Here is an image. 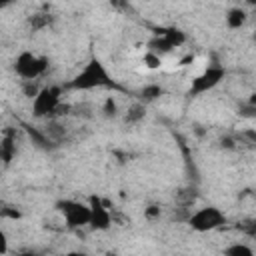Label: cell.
I'll return each instance as SVG.
<instances>
[{
    "label": "cell",
    "instance_id": "cell-1",
    "mask_svg": "<svg viewBox=\"0 0 256 256\" xmlns=\"http://www.w3.org/2000/svg\"><path fill=\"white\" fill-rule=\"evenodd\" d=\"M68 86L74 88V90H84V92H86V90H94V88L114 86V80H112V76H110L106 64H104L100 58L92 56V58L84 64V68L70 80Z\"/></svg>",
    "mask_w": 256,
    "mask_h": 256
},
{
    "label": "cell",
    "instance_id": "cell-2",
    "mask_svg": "<svg viewBox=\"0 0 256 256\" xmlns=\"http://www.w3.org/2000/svg\"><path fill=\"white\" fill-rule=\"evenodd\" d=\"M48 58L46 56H38L30 50H24L16 56L14 60V72L24 80V82H34L36 78H40L46 70H48Z\"/></svg>",
    "mask_w": 256,
    "mask_h": 256
},
{
    "label": "cell",
    "instance_id": "cell-3",
    "mask_svg": "<svg viewBox=\"0 0 256 256\" xmlns=\"http://www.w3.org/2000/svg\"><path fill=\"white\" fill-rule=\"evenodd\" d=\"M224 78H226V68L220 66V64H210L198 76L192 78V84L188 88V96L190 98H196L200 94H206V92L214 90Z\"/></svg>",
    "mask_w": 256,
    "mask_h": 256
},
{
    "label": "cell",
    "instance_id": "cell-4",
    "mask_svg": "<svg viewBox=\"0 0 256 256\" xmlns=\"http://www.w3.org/2000/svg\"><path fill=\"white\" fill-rule=\"evenodd\" d=\"M62 88L60 86H44L32 100V116L34 118H48L54 116L60 106Z\"/></svg>",
    "mask_w": 256,
    "mask_h": 256
},
{
    "label": "cell",
    "instance_id": "cell-5",
    "mask_svg": "<svg viewBox=\"0 0 256 256\" xmlns=\"http://www.w3.org/2000/svg\"><path fill=\"white\" fill-rule=\"evenodd\" d=\"M188 224L196 232H210L226 224V214L216 206H204L188 218Z\"/></svg>",
    "mask_w": 256,
    "mask_h": 256
},
{
    "label": "cell",
    "instance_id": "cell-6",
    "mask_svg": "<svg viewBox=\"0 0 256 256\" xmlns=\"http://www.w3.org/2000/svg\"><path fill=\"white\" fill-rule=\"evenodd\" d=\"M56 210L64 216V222L68 228H82L90 222V208L84 202L78 200H58Z\"/></svg>",
    "mask_w": 256,
    "mask_h": 256
},
{
    "label": "cell",
    "instance_id": "cell-7",
    "mask_svg": "<svg viewBox=\"0 0 256 256\" xmlns=\"http://www.w3.org/2000/svg\"><path fill=\"white\" fill-rule=\"evenodd\" d=\"M88 208H90V222L88 226H92L94 230H108L112 224V216L104 204V200L96 194H92L88 198Z\"/></svg>",
    "mask_w": 256,
    "mask_h": 256
},
{
    "label": "cell",
    "instance_id": "cell-8",
    "mask_svg": "<svg viewBox=\"0 0 256 256\" xmlns=\"http://www.w3.org/2000/svg\"><path fill=\"white\" fill-rule=\"evenodd\" d=\"M52 22H54V16L48 14V12H36V14L26 18V24H28V28L32 32H40V30L52 26Z\"/></svg>",
    "mask_w": 256,
    "mask_h": 256
},
{
    "label": "cell",
    "instance_id": "cell-9",
    "mask_svg": "<svg viewBox=\"0 0 256 256\" xmlns=\"http://www.w3.org/2000/svg\"><path fill=\"white\" fill-rule=\"evenodd\" d=\"M246 20H248V12H246L244 8H240V6H234V8H230V10L226 12V24H228V28H232V30L242 28V26L246 24Z\"/></svg>",
    "mask_w": 256,
    "mask_h": 256
},
{
    "label": "cell",
    "instance_id": "cell-10",
    "mask_svg": "<svg viewBox=\"0 0 256 256\" xmlns=\"http://www.w3.org/2000/svg\"><path fill=\"white\" fill-rule=\"evenodd\" d=\"M164 96V88L160 84H146L144 88H140L138 92V98H140V104H150V102H156L158 98Z\"/></svg>",
    "mask_w": 256,
    "mask_h": 256
},
{
    "label": "cell",
    "instance_id": "cell-11",
    "mask_svg": "<svg viewBox=\"0 0 256 256\" xmlns=\"http://www.w3.org/2000/svg\"><path fill=\"white\" fill-rule=\"evenodd\" d=\"M158 36H164V38L170 42L172 48H178V46H182V44L186 42V34H184L180 28H174V26L158 30Z\"/></svg>",
    "mask_w": 256,
    "mask_h": 256
},
{
    "label": "cell",
    "instance_id": "cell-12",
    "mask_svg": "<svg viewBox=\"0 0 256 256\" xmlns=\"http://www.w3.org/2000/svg\"><path fill=\"white\" fill-rule=\"evenodd\" d=\"M174 48L170 46V42L164 38V36H154L150 42H148V52H152V54H156V56H164V54H168V52H172Z\"/></svg>",
    "mask_w": 256,
    "mask_h": 256
},
{
    "label": "cell",
    "instance_id": "cell-13",
    "mask_svg": "<svg viewBox=\"0 0 256 256\" xmlns=\"http://www.w3.org/2000/svg\"><path fill=\"white\" fill-rule=\"evenodd\" d=\"M144 116H146V106L140 104V102H134V104L126 110V114H124V122H126V124H136V122L144 120Z\"/></svg>",
    "mask_w": 256,
    "mask_h": 256
},
{
    "label": "cell",
    "instance_id": "cell-14",
    "mask_svg": "<svg viewBox=\"0 0 256 256\" xmlns=\"http://www.w3.org/2000/svg\"><path fill=\"white\" fill-rule=\"evenodd\" d=\"M28 134H30V138L34 140V144L36 146H40V148H44V150H50L52 148V140L46 136V132H40L38 128H32V126H28Z\"/></svg>",
    "mask_w": 256,
    "mask_h": 256
},
{
    "label": "cell",
    "instance_id": "cell-15",
    "mask_svg": "<svg viewBox=\"0 0 256 256\" xmlns=\"http://www.w3.org/2000/svg\"><path fill=\"white\" fill-rule=\"evenodd\" d=\"M224 256H254V250L244 242H236L224 248Z\"/></svg>",
    "mask_w": 256,
    "mask_h": 256
},
{
    "label": "cell",
    "instance_id": "cell-16",
    "mask_svg": "<svg viewBox=\"0 0 256 256\" xmlns=\"http://www.w3.org/2000/svg\"><path fill=\"white\" fill-rule=\"evenodd\" d=\"M102 112H104L106 118H114V116L118 114V106H116V100H114L112 96H108V98L104 100V104H102Z\"/></svg>",
    "mask_w": 256,
    "mask_h": 256
},
{
    "label": "cell",
    "instance_id": "cell-17",
    "mask_svg": "<svg viewBox=\"0 0 256 256\" xmlns=\"http://www.w3.org/2000/svg\"><path fill=\"white\" fill-rule=\"evenodd\" d=\"M144 64L154 70V68H158V66L162 64V58L156 56V54H152V52H146V54H144Z\"/></svg>",
    "mask_w": 256,
    "mask_h": 256
},
{
    "label": "cell",
    "instance_id": "cell-18",
    "mask_svg": "<svg viewBox=\"0 0 256 256\" xmlns=\"http://www.w3.org/2000/svg\"><path fill=\"white\" fill-rule=\"evenodd\" d=\"M22 90H24V96H28V98H32V100H34V96L40 92V88H38L34 82H24Z\"/></svg>",
    "mask_w": 256,
    "mask_h": 256
},
{
    "label": "cell",
    "instance_id": "cell-19",
    "mask_svg": "<svg viewBox=\"0 0 256 256\" xmlns=\"http://www.w3.org/2000/svg\"><path fill=\"white\" fill-rule=\"evenodd\" d=\"M6 254H8V236L0 228V256H6Z\"/></svg>",
    "mask_w": 256,
    "mask_h": 256
},
{
    "label": "cell",
    "instance_id": "cell-20",
    "mask_svg": "<svg viewBox=\"0 0 256 256\" xmlns=\"http://www.w3.org/2000/svg\"><path fill=\"white\" fill-rule=\"evenodd\" d=\"M146 216H148V218H156V216H160V208H158V206H148Z\"/></svg>",
    "mask_w": 256,
    "mask_h": 256
},
{
    "label": "cell",
    "instance_id": "cell-21",
    "mask_svg": "<svg viewBox=\"0 0 256 256\" xmlns=\"http://www.w3.org/2000/svg\"><path fill=\"white\" fill-rule=\"evenodd\" d=\"M18 256H40L38 252H34V250H26V252H20Z\"/></svg>",
    "mask_w": 256,
    "mask_h": 256
},
{
    "label": "cell",
    "instance_id": "cell-22",
    "mask_svg": "<svg viewBox=\"0 0 256 256\" xmlns=\"http://www.w3.org/2000/svg\"><path fill=\"white\" fill-rule=\"evenodd\" d=\"M66 256H88V254H84V252H70V254H66Z\"/></svg>",
    "mask_w": 256,
    "mask_h": 256
},
{
    "label": "cell",
    "instance_id": "cell-23",
    "mask_svg": "<svg viewBox=\"0 0 256 256\" xmlns=\"http://www.w3.org/2000/svg\"><path fill=\"white\" fill-rule=\"evenodd\" d=\"M6 6H8L6 2H0V8H6Z\"/></svg>",
    "mask_w": 256,
    "mask_h": 256
},
{
    "label": "cell",
    "instance_id": "cell-24",
    "mask_svg": "<svg viewBox=\"0 0 256 256\" xmlns=\"http://www.w3.org/2000/svg\"><path fill=\"white\" fill-rule=\"evenodd\" d=\"M0 206H2V202H0Z\"/></svg>",
    "mask_w": 256,
    "mask_h": 256
}]
</instances>
